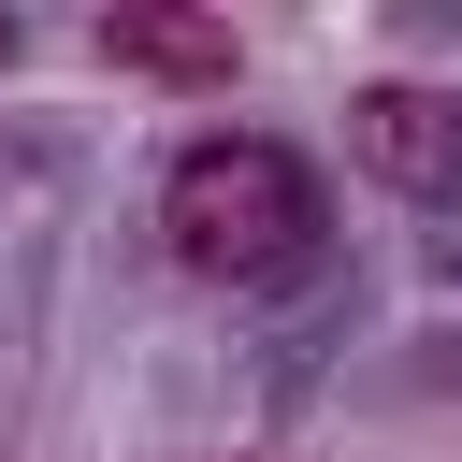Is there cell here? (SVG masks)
Segmentation results:
<instances>
[{
    "label": "cell",
    "mask_w": 462,
    "mask_h": 462,
    "mask_svg": "<svg viewBox=\"0 0 462 462\" xmlns=\"http://www.w3.org/2000/svg\"><path fill=\"white\" fill-rule=\"evenodd\" d=\"M0 58H14V14H0Z\"/></svg>",
    "instance_id": "obj_4"
},
{
    "label": "cell",
    "mask_w": 462,
    "mask_h": 462,
    "mask_svg": "<svg viewBox=\"0 0 462 462\" xmlns=\"http://www.w3.org/2000/svg\"><path fill=\"white\" fill-rule=\"evenodd\" d=\"M101 58L159 72V87H231V29H202V14H101Z\"/></svg>",
    "instance_id": "obj_3"
},
{
    "label": "cell",
    "mask_w": 462,
    "mask_h": 462,
    "mask_svg": "<svg viewBox=\"0 0 462 462\" xmlns=\"http://www.w3.org/2000/svg\"><path fill=\"white\" fill-rule=\"evenodd\" d=\"M346 144L375 188H462V101L448 87H361L346 101Z\"/></svg>",
    "instance_id": "obj_2"
},
{
    "label": "cell",
    "mask_w": 462,
    "mask_h": 462,
    "mask_svg": "<svg viewBox=\"0 0 462 462\" xmlns=\"http://www.w3.org/2000/svg\"><path fill=\"white\" fill-rule=\"evenodd\" d=\"M159 231H173V260L217 274V289L289 274V260L318 245V173H303L274 130H202V144H173V173H159Z\"/></svg>",
    "instance_id": "obj_1"
}]
</instances>
